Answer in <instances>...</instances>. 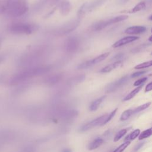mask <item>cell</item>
Masks as SVG:
<instances>
[{"label":"cell","instance_id":"1","mask_svg":"<svg viewBox=\"0 0 152 152\" xmlns=\"http://www.w3.org/2000/svg\"><path fill=\"white\" fill-rule=\"evenodd\" d=\"M28 11L26 0H5L0 4V12L10 17H20Z\"/></svg>","mask_w":152,"mask_h":152},{"label":"cell","instance_id":"2","mask_svg":"<svg viewBox=\"0 0 152 152\" xmlns=\"http://www.w3.org/2000/svg\"><path fill=\"white\" fill-rule=\"evenodd\" d=\"M50 70V66L47 65L28 67L15 74L11 78L10 83L11 84H19L33 77L46 74Z\"/></svg>","mask_w":152,"mask_h":152},{"label":"cell","instance_id":"3","mask_svg":"<svg viewBox=\"0 0 152 152\" xmlns=\"http://www.w3.org/2000/svg\"><path fill=\"white\" fill-rule=\"evenodd\" d=\"M37 29V26L32 23L17 22L10 24L8 27L10 33L16 35H29Z\"/></svg>","mask_w":152,"mask_h":152},{"label":"cell","instance_id":"4","mask_svg":"<svg viewBox=\"0 0 152 152\" xmlns=\"http://www.w3.org/2000/svg\"><path fill=\"white\" fill-rule=\"evenodd\" d=\"M128 18V16L127 15H121L116 16L115 17H112L109 19L101 20L98 22H96L93 25H92L91 29L93 31H100L107 27L109 26H110L113 24H116L122 21H124L126 20Z\"/></svg>","mask_w":152,"mask_h":152},{"label":"cell","instance_id":"5","mask_svg":"<svg viewBox=\"0 0 152 152\" xmlns=\"http://www.w3.org/2000/svg\"><path fill=\"white\" fill-rule=\"evenodd\" d=\"M80 23V21L79 19H74L68 21L67 23H65L54 30V34L58 36H62L69 34L78 27Z\"/></svg>","mask_w":152,"mask_h":152},{"label":"cell","instance_id":"6","mask_svg":"<svg viewBox=\"0 0 152 152\" xmlns=\"http://www.w3.org/2000/svg\"><path fill=\"white\" fill-rule=\"evenodd\" d=\"M103 2V0H96L93 2H86L83 4L78 11V17H83L97 8Z\"/></svg>","mask_w":152,"mask_h":152},{"label":"cell","instance_id":"7","mask_svg":"<svg viewBox=\"0 0 152 152\" xmlns=\"http://www.w3.org/2000/svg\"><path fill=\"white\" fill-rule=\"evenodd\" d=\"M80 47V41L76 37H69L66 39L64 44L63 49L67 53H74Z\"/></svg>","mask_w":152,"mask_h":152},{"label":"cell","instance_id":"8","mask_svg":"<svg viewBox=\"0 0 152 152\" xmlns=\"http://www.w3.org/2000/svg\"><path fill=\"white\" fill-rule=\"evenodd\" d=\"M109 55V52H106L104 53L101 54L100 55L86 62H84L81 64H80L77 66V69H87L88 68H90L93 66V65L101 62L102 61H104Z\"/></svg>","mask_w":152,"mask_h":152},{"label":"cell","instance_id":"9","mask_svg":"<svg viewBox=\"0 0 152 152\" xmlns=\"http://www.w3.org/2000/svg\"><path fill=\"white\" fill-rule=\"evenodd\" d=\"M107 114L103 115L102 116H100L96 119H94L93 120L87 122L83 125H82L78 129V131L80 132H86L90 129L97 126H102L103 121H104L105 118H106Z\"/></svg>","mask_w":152,"mask_h":152},{"label":"cell","instance_id":"10","mask_svg":"<svg viewBox=\"0 0 152 152\" xmlns=\"http://www.w3.org/2000/svg\"><path fill=\"white\" fill-rule=\"evenodd\" d=\"M129 76L126 75L119 79L109 84L105 88V91L107 93H111L116 91L122 86H123L128 80Z\"/></svg>","mask_w":152,"mask_h":152},{"label":"cell","instance_id":"11","mask_svg":"<svg viewBox=\"0 0 152 152\" xmlns=\"http://www.w3.org/2000/svg\"><path fill=\"white\" fill-rule=\"evenodd\" d=\"M63 78V74L56 73L48 75L44 80V83L49 86H53L60 82Z\"/></svg>","mask_w":152,"mask_h":152},{"label":"cell","instance_id":"12","mask_svg":"<svg viewBox=\"0 0 152 152\" xmlns=\"http://www.w3.org/2000/svg\"><path fill=\"white\" fill-rule=\"evenodd\" d=\"M138 38L139 37L136 36H130L125 37L124 38L119 39V40L116 42L114 44H113L112 47L114 48H116L122 46L124 45H125L126 44L130 43L132 42L137 40V39H138Z\"/></svg>","mask_w":152,"mask_h":152},{"label":"cell","instance_id":"13","mask_svg":"<svg viewBox=\"0 0 152 152\" xmlns=\"http://www.w3.org/2000/svg\"><path fill=\"white\" fill-rule=\"evenodd\" d=\"M59 11L63 15H68L72 8V5L70 2L68 0H62L59 4Z\"/></svg>","mask_w":152,"mask_h":152},{"label":"cell","instance_id":"14","mask_svg":"<svg viewBox=\"0 0 152 152\" xmlns=\"http://www.w3.org/2000/svg\"><path fill=\"white\" fill-rule=\"evenodd\" d=\"M147 28L143 26H134L127 28L125 33L128 34H139L145 32Z\"/></svg>","mask_w":152,"mask_h":152},{"label":"cell","instance_id":"15","mask_svg":"<svg viewBox=\"0 0 152 152\" xmlns=\"http://www.w3.org/2000/svg\"><path fill=\"white\" fill-rule=\"evenodd\" d=\"M122 65H123V62L122 61H115L113 63L110 64L103 67L99 71V72L100 73L109 72L113 71V69H115L118 68H120L121 66H122Z\"/></svg>","mask_w":152,"mask_h":152},{"label":"cell","instance_id":"16","mask_svg":"<svg viewBox=\"0 0 152 152\" xmlns=\"http://www.w3.org/2000/svg\"><path fill=\"white\" fill-rule=\"evenodd\" d=\"M106 96H103L95 100H94L90 104L89 107V109L91 112H94L97 110V109L99 107L100 105L102 104V103L105 100Z\"/></svg>","mask_w":152,"mask_h":152},{"label":"cell","instance_id":"17","mask_svg":"<svg viewBox=\"0 0 152 152\" xmlns=\"http://www.w3.org/2000/svg\"><path fill=\"white\" fill-rule=\"evenodd\" d=\"M103 143V140L102 138L98 137L93 140L88 145V150H93L99 147Z\"/></svg>","mask_w":152,"mask_h":152},{"label":"cell","instance_id":"18","mask_svg":"<svg viewBox=\"0 0 152 152\" xmlns=\"http://www.w3.org/2000/svg\"><path fill=\"white\" fill-rule=\"evenodd\" d=\"M142 87V86H140L137 87L135 88H134V90H132L129 94H128L124 99H123V101H128L131 100V99H132L133 97H134L137 94H138L139 93V91L141 90Z\"/></svg>","mask_w":152,"mask_h":152},{"label":"cell","instance_id":"19","mask_svg":"<svg viewBox=\"0 0 152 152\" xmlns=\"http://www.w3.org/2000/svg\"><path fill=\"white\" fill-rule=\"evenodd\" d=\"M140 134V130L139 129H135L134 131H132V132H131L128 135H127L125 138V140L126 141H131L132 140H135Z\"/></svg>","mask_w":152,"mask_h":152},{"label":"cell","instance_id":"20","mask_svg":"<svg viewBox=\"0 0 152 152\" xmlns=\"http://www.w3.org/2000/svg\"><path fill=\"white\" fill-rule=\"evenodd\" d=\"M85 75H77L76 77H74L72 78H70L68 81V83L71 84H75L77 83H80L81 82H82L84 79H85Z\"/></svg>","mask_w":152,"mask_h":152},{"label":"cell","instance_id":"21","mask_svg":"<svg viewBox=\"0 0 152 152\" xmlns=\"http://www.w3.org/2000/svg\"><path fill=\"white\" fill-rule=\"evenodd\" d=\"M150 104H151V102H147V103H145L143 104H141V105L137 107L136 108H135L134 109L132 110V115L139 113V112L146 109L150 106Z\"/></svg>","mask_w":152,"mask_h":152},{"label":"cell","instance_id":"22","mask_svg":"<svg viewBox=\"0 0 152 152\" xmlns=\"http://www.w3.org/2000/svg\"><path fill=\"white\" fill-rule=\"evenodd\" d=\"M152 134V131H151V128H150L144 131H142L141 133L140 134L139 137H138V140H142L145 138H148Z\"/></svg>","mask_w":152,"mask_h":152},{"label":"cell","instance_id":"23","mask_svg":"<svg viewBox=\"0 0 152 152\" xmlns=\"http://www.w3.org/2000/svg\"><path fill=\"white\" fill-rule=\"evenodd\" d=\"M145 8V3L144 1L139 2L138 4H137L131 10L129 11V12L133 13V12H137L140 11H141L142 10L144 9Z\"/></svg>","mask_w":152,"mask_h":152},{"label":"cell","instance_id":"24","mask_svg":"<svg viewBox=\"0 0 152 152\" xmlns=\"http://www.w3.org/2000/svg\"><path fill=\"white\" fill-rule=\"evenodd\" d=\"M132 115V109H127L122 113L120 117V120L122 121H126L130 118V116Z\"/></svg>","mask_w":152,"mask_h":152},{"label":"cell","instance_id":"25","mask_svg":"<svg viewBox=\"0 0 152 152\" xmlns=\"http://www.w3.org/2000/svg\"><path fill=\"white\" fill-rule=\"evenodd\" d=\"M152 65V61L150 60L149 61L144 62L139 64H137L134 66V69H144L148 68Z\"/></svg>","mask_w":152,"mask_h":152},{"label":"cell","instance_id":"26","mask_svg":"<svg viewBox=\"0 0 152 152\" xmlns=\"http://www.w3.org/2000/svg\"><path fill=\"white\" fill-rule=\"evenodd\" d=\"M127 132V129H122L121 130H120L119 132H118L116 133V134L115 135L114 138H113V141L115 142L118 141L121 138H122Z\"/></svg>","mask_w":152,"mask_h":152},{"label":"cell","instance_id":"27","mask_svg":"<svg viewBox=\"0 0 152 152\" xmlns=\"http://www.w3.org/2000/svg\"><path fill=\"white\" fill-rule=\"evenodd\" d=\"M117 110H118V109H117V108H116V109H114L112 112H111L109 114H107L106 118H105L104 121H103V124H102V126H103V125H104L106 124L108 122H109V121L112 119V118L115 115V114H116V113Z\"/></svg>","mask_w":152,"mask_h":152},{"label":"cell","instance_id":"28","mask_svg":"<svg viewBox=\"0 0 152 152\" xmlns=\"http://www.w3.org/2000/svg\"><path fill=\"white\" fill-rule=\"evenodd\" d=\"M130 141H125V142L122 143L121 145H120L117 148H116L113 152H123L126 148L130 144Z\"/></svg>","mask_w":152,"mask_h":152},{"label":"cell","instance_id":"29","mask_svg":"<svg viewBox=\"0 0 152 152\" xmlns=\"http://www.w3.org/2000/svg\"><path fill=\"white\" fill-rule=\"evenodd\" d=\"M148 45H148V44L141 45H140L138 46H137L136 48L132 49V50H131V52H132V53H137V52H141L144 49H145L147 47H148Z\"/></svg>","mask_w":152,"mask_h":152},{"label":"cell","instance_id":"30","mask_svg":"<svg viewBox=\"0 0 152 152\" xmlns=\"http://www.w3.org/2000/svg\"><path fill=\"white\" fill-rule=\"evenodd\" d=\"M147 78H148L147 77H142L141 78H140V79L136 80L134 83V86L138 87V86L143 85L144 84V83L147 80Z\"/></svg>","mask_w":152,"mask_h":152},{"label":"cell","instance_id":"31","mask_svg":"<svg viewBox=\"0 0 152 152\" xmlns=\"http://www.w3.org/2000/svg\"><path fill=\"white\" fill-rule=\"evenodd\" d=\"M147 71H138V72H135L134 73H132L131 75V78H135V77H140L143 74H144L145 73H146Z\"/></svg>","mask_w":152,"mask_h":152},{"label":"cell","instance_id":"32","mask_svg":"<svg viewBox=\"0 0 152 152\" xmlns=\"http://www.w3.org/2000/svg\"><path fill=\"white\" fill-rule=\"evenodd\" d=\"M145 142H146L145 141H143V142H140V143L137 144L135 146V147H134V150H133L134 152H137L138 151H139V150L144 146V145L145 144Z\"/></svg>","mask_w":152,"mask_h":152},{"label":"cell","instance_id":"33","mask_svg":"<svg viewBox=\"0 0 152 152\" xmlns=\"http://www.w3.org/2000/svg\"><path fill=\"white\" fill-rule=\"evenodd\" d=\"M124 54H121V53H119V54H118L116 55L115 56H114L113 58H112V60H115L116 61H121V59L124 57Z\"/></svg>","mask_w":152,"mask_h":152},{"label":"cell","instance_id":"34","mask_svg":"<svg viewBox=\"0 0 152 152\" xmlns=\"http://www.w3.org/2000/svg\"><path fill=\"white\" fill-rule=\"evenodd\" d=\"M152 90V83H149L145 88V92H148Z\"/></svg>","mask_w":152,"mask_h":152},{"label":"cell","instance_id":"35","mask_svg":"<svg viewBox=\"0 0 152 152\" xmlns=\"http://www.w3.org/2000/svg\"><path fill=\"white\" fill-rule=\"evenodd\" d=\"M6 59V54L4 53H0V64H2Z\"/></svg>","mask_w":152,"mask_h":152},{"label":"cell","instance_id":"36","mask_svg":"<svg viewBox=\"0 0 152 152\" xmlns=\"http://www.w3.org/2000/svg\"><path fill=\"white\" fill-rule=\"evenodd\" d=\"M61 152H72V151H71V149L66 148H64V149H63V150H62V151H61Z\"/></svg>","mask_w":152,"mask_h":152},{"label":"cell","instance_id":"37","mask_svg":"<svg viewBox=\"0 0 152 152\" xmlns=\"http://www.w3.org/2000/svg\"><path fill=\"white\" fill-rule=\"evenodd\" d=\"M151 37H152L151 36H150L149 37V38H148V41H149V42H151Z\"/></svg>","mask_w":152,"mask_h":152},{"label":"cell","instance_id":"38","mask_svg":"<svg viewBox=\"0 0 152 152\" xmlns=\"http://www.w3.org/2000/svg\"><path fill=\"white\" fill-rule=\"evenodd\" d=\"M148 19H149L150 21L152 20V19H151V15H150L149 16V17H148Z\"/></svg>","mask_w":152,"mask_h":152},{"label":"cell","instance_id":"39","mask_svg":"<svg viewBox=\"0 0 152 152\" xmlns=\"http://www.w3.org/2000/svg\"><path fill=\"white\" fill-rule=\"evenodd\" d=\"M1 40L0 39V47H1Z\"/></svg>","mask_w":152,"mask_h":152}]
</instances>
